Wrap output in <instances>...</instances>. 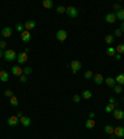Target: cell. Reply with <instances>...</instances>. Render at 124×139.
Instances as JSON below:
<instances>
[{"mask_svg":"<svg viewBox=\"0 0 124 139\" xmlns=\"http://www.w3.org/2000/svg\"><path fill=\"white\" fill-rule=\"evenodd\" d=\"M18 57V53L15 52V50H5L4 51V58L5 61H14Z\"/></svg>","mask_w":124,"mask_h":139,"instance_id":"cell-1","label":"cell"},{"mask_svg":"<svg viewBox=\"0 0 124 139\" xmlns=\"http://www.w3.org/2000/svg\"><path fill=\"white\" fill-rule=\"evenodd\" d=\"M70 67H71V70H72V73L76 75L80 70H82V62L78 61V60H73V61L70 63Z\"/></svg>","mask_w":124,"mask_h":139,"instance_id":"cell-2","label":"cell"},{"mask_svg":"<svg viewBox=\"0 0 124 139\" xmlns=\"http://www.w3.org/2000/svg\"><path fill=\"white\" fill-rule=\"evenodd\" d=\"M67 36H68V34H67L66 30H58L57 32H56V38H57L60 42H65L67 40Z\"/></svg>","mask_w":124,"mask_h":139,"instance_id":"cell-3","label":"cell"},{"mask_svg":"<svg viewBox=\"0 0 124 139\" xmlns=\"http://www.w3.org/2000/svg\"><path fill=\"white\" fill-rule=\"evenodd\" d=\"M27 58H29V56H27V53L25 52V51H22V52L18 53V57H16V61H18V63H19V65H22V63H25L26 61H27Z\"/></svg>","mask_w":124,"mask_h":139,"instance_id":"cell-4","label":"cell"},{"mask_svg":"<svg viewBox=\"0 0 124 139\" xmlns=\"http://www.w3.org/2000/svg\"><path fill=\"white\" fill-rule=\"evenodd\" d=\"M66 14L70 16V18H77L78 15V9L75 8V6H68L66 9Z\"/></svg>","mask_w":124,"mask_h":139,"instance_id":"cell-5","label":"cell"},{"mask_svg":"<svg viewBox=\"0 0 124 139\" xmlns=\"http://www.w3.org/2000/svg\"><path fill=\"white\" fill-rule=\"evenodd\" d=\"M20 37H21V40H22L24 42H30V41H31V32L27 31V30H24V31L20 34Z\"/></svg>","mask_w":124,"mask_h":139,"instance_id":"cell-6","label":"cell"},{"mask_svg":"<svg viewBox=\"0 0 124 139\" xmlns=\"http://www.w3.org/2000/svg\"><path fill=\"white\" fill-rule=\"evenodd\" d=\"M24 27H25V30H27V31L33 30L35 27H36V23H35L33 20H27V21H25L24 23Z\"/></svg>","mask_w":124,"mask_h":139,"instance_id":"cell-7","label":"cell"},{"mask_svg":"<svg viewBox=\"0 0 124 139\" xmlns=\"http://www.w3.org/2000/svg\"><path fill=\"white\" fill-rule=\"evenodd\" d=\"M113 115H114L115 119H118V120L124 119V112L122 109H119V108H115L113 110Z\"/></svg>","mask_w":124,"mask_h":139,"instance_id":"cell-8","label":"cell"},{"mask_svg":"<svg viewBox=\"0 0 124 139\" xmlns=\"http://www.w3.org/2000/svg\"><path fill=\"white\" fill-rule=\"evenodd\" d=\"M104 20H105V23H107V24H114L115 20H117L115 14H114V13H109V14H107V15H105V18H104Z\"/></svg>","mask_w":124,"mask_h":139,"instance_id":"cell-9","label":"cell"},{"mask_svg":"<svg viewBox=\"0 0 124 139\" xmlns=\"http://www.w3.org/2000/svg\"><path fill=\"white\" fill-rule=\"evenodd\" d=\"M19 123H20V119L16 115H11L9 119H8V124H9L10 127H16Z\"/></svg>","mask_w":124,"mask_h":139,"instance_id":"cell-10","label":"cell"},{"mask_svg":"<svg viewBox=\"0 0 124 139\" xmlns=\"http://www.w3.org/2000/svg\"><path fill=\"white\" fill-rule=\"evenodd\" d=\"M114 137L115 138H124V128L123 127H115L114 128Z\"/></svg>","mask_w":124,"mask_h":139,"instance_id":"cell-11","label":"cell"},{"mask_svg":"<svg viewBox=\"0 0 124 139\" xmlns=\"http://www.w3.org/2000/svg\"><path fill=\"white\" fill-rule=\"evenodd\" d=\"M11 73H13L14 76L20 77L21 75H22V68L20 67L19 65H15V66H13V67H11Z\"/></svg>","mask_w":124,"mask_h":139,"instance_id":"cell-12","label":"cell"},{"mask_svg":"<svg viewBox=\"0 0 124 139\" xmlns=\"http://www.w3.org/2000/svg\"><path fill=\"white\" fill-rule=\"evenodd\" d=\"M93 81L95 85H102L104 82V77L102 73H95V75H93Z\"/></svg>","mask_w":124,"mask_h":139,"instance_id":"cell-13","label":"cell"},{"mask_svg":"<svg viewBox=\"0 0 124 139\" xmlns=\"http://www.w3.org/2000/svg\"><path fill=\"white\" fill-rule=\"evenodd\" d=\"M13 35V29L11 27H9V26H6V27H4V29L1 30V36L5 38H8L10 37Z\"/></svg>","mask_w":124,"mask_h":139,"instance_id":"cell-14","label":"cell"},{"mask_svg":"<svg viewBox=\"0 0 124 139\" xmlns=\"http://www.w3.org/2000/svg\"><path fill=\"white\" fill-rule=\"evenodd\" d=\"M20 123L24 125V127H30L31 125V118L30 117H26V115H22L20 118Z\"/></svg>","mask_w":124,"mask_h":139,"instance_id":"cell-15","label":"cell"},{"mask_svg":"<svg viewBox=\"0 0 124 139\" xmlns=\"http://www.w3.org/2000/svg\"><path fill=\"white\" fill-rule=\"evenodd\" d=\"M104 83L107 85L108 87H110V88H113V87L117 85L115 83V80L113 78V77H108V78H104Z\"/></svg>","mask_w":124,"mask_h":139,"instance_id":"cell-16","label":"cell"},{"mask_svg":"<svg viewBox=\"0 0 124 139\" xmlns=\"http://www.w3.org/2000/svg\"><path fill=\"white\" fill-rule=\"evenodd\" d=\"M0 81L1 82H8L9 81V73L4 70H1L0 71Z\"/></svg>","mask_w":124,"mask_h":139,"instance_id":"cell-17","label":"cell"},{"mask_svg":"<svg viewBox=\"0 0 124 139\" xmlns=\"http://www.w3.org/2000/svg\"><path fill=\"white\" fill-rule=\"evenodd\" d=\"M84 125H86L87 129H93V128L95 127V120L94 119H89V118H88V119L86 120Z\"/></svg>","mask_w":124,"mask_h":139,"instance_id":"cell-18","label":"cell"},{"mask_svg":"<svg viewBox=\"0 0 124 139\" xmlns=\"http://www.w3.org/2000/svg\"><path fill=\"white\" fill-rule=\"evenodd\" d=\"M114 80H115V83H117V85L124 86V73H119V75L115 77Z\"/></svg>","mask_w":124,"mask_h":139,"instance_id":"cell-19","label":"cell"},{"mask_svg":"<svg viewBox=\"0 0 124 139\" xmlns=\"http://www.w3.org/2000/svg\"><path fill=\"white\" fill-rule=\"evenodd\" d=\"M82 98L83 99H91L92 98V92L89 91V90H84V91L82 92Z\"/></svg>","mask_w":124,"mask_h":139,"instance_id":"cell-20","label":"cell"},{"mask_svg":"<svg viewBox=\"0 0 124 139\" xmlns=\"http://www.w3.org/2000/svg\"><path fill=\"white\" fill-rule=\"evenodd\" d=\"M42 6L43 8H46V9H52L53 8V1L52 0H43Z\"/></svg>","mask_w":124,"mask_h":139,"instance_id":"cell-21","label":"cell"},{"mask_svg":"<svg viewBox=\"0 0 124 139\" xmlns=\"http://www.w3.org/2000/svg\"><path fill=\"white\" fill-rule=\"evenodd\" d=\"M104 132L107 133V134L113 135V134H114V127H112V125H109V124H107L104 127Z\"/></svg>","mask_w":124,"mask_h":139,"instance_id":"cell-22","label":"cell"},{"mask_svg":"<svg viewBox=\"0 0 124 139\" xmlns=\"http://www.w3.org/2000/svg\"><path fill=\"white\" fill-rule=\"evenodd\" d=\"M114 36L113 35H107L104 37V41H105V43H108V45H113V42H114L115 40H114Z\"/></svg>","mask_w":124,"mask_h":139,"instance_id":"cell-23","label":"cell"},{"mask_svg":"<svg viewBox=\"0 0 124 139\" xmlns=\"http://www.w3.org/2000/svg\"><path fill=\"white\" fill-rule=\"evenodd\" d=\"M107 55L108 56H110V57H114V55L117 53V51H115V47H113V46H109V47L107 48Z\"/></svg>","mask_w":124,"mask_h":139,"instance_id":"cell-24","label":"cell"},{"mask_svg":"<svg viewBox=\"0 0 124 139\" xmlns=\"http://www.w3.org/2000/svg\"><path fill=\"white\" fill-rule=\"evenodd\" d=\"M115 18H117V20H122V21H124V9L123 8H122L119 11L115 13Z\"/></svg>","mask_w":124,"mask_h":139,"instance_id":"cell-25","label":"cell"},{"mask_svg":"<svg viewBox=\"0 0 124 139\" xmlns=\"http://www.w3.org/2000/svg\"><path fill=\"white\" fill-rule=\"evenodd\" d=\"M10 104L13 105V107H18V105H19V99H18V97L16 96L10 97Z\"/></svg>","mask_w":124,"mask_h":139,"instance_id":"cell-26","label":"cell"},{"mask_svg":"<svg viewBox=\"0 0 124 139\" xmlns=\"http://www.w3.org/2000/svg\"><path fill=\"white\" fill-rule=\"evenodd\" d=\"M115 109V107L114 104H110V103H108V104L104 107V110H105V113H113V110Z\"/></svg>","mask_w":124,"mask_h":139,"instance_id":"cell-27","label":"cell"},{"mask_svg":"<svg viewBox=\"0 0 124 139\" xmlns=\"http://www.w3.org/2000/svg\"><path fill=\"white\" fill-rule=\"evenodd\" d=\"M24 24H21V23H16V25H15V29L14 30H16V31H19L20 34L24 31Z\"/></svg>","mask_w":124,"mask_h":139,"instance_id":"cell-28","label":"cell"},{"mask_svg":"<svg viewBox=\"0 0 124 139\" xmlns=\"http://www.w3.org/2000/svg\"><path fill=\"white\" fill-rule=\"evenodd\" d=\"M93 75H94V73H93L92 70H87V71L84 72V78H86V80H91V78H93Z\"/></svg>","mask_w":124,"mask_h":139,"instance_id":"cell-29","label":"cell"},{"mask_svg":"<svg viewBox=\"0 0 124 139\" xmlns=\"http://www.w3.org/2000/svg\"><path fill=\"white\" fill-rule=\"evenodd\" d=\"M113 91H114V93H117V94H120L122 91H123V86H120V85H115V86L113 87Z\"/></svg>","mask_w":124,"mask_h":139,"instance_id":"cell-30","label":"cell"},{"mask_svg":"<svg viewBox=\"0 0 124 139\" xmlns=\"http://www.w3.org/2000/svg\"><path fill=\"white\" fill-rule=\"evenodd\" d=\"M115 51H117V53H124V43H119L117 47H115Z\"/></svg>","mask_w":124,"mask_h":139,"instance_id":"cell-31","label":"cell"},{"mask_svg":"<svg viewBox=\"0 0 124 139\" xmlns=\"http://www.w3.org/2000/svg\"><path fill=\"white\" fill-rule=\"evenodd\" d=\"M66 9H67V8H65V6H61V5H60V6H57V8H56V13H57V14H66Z\"/></svg>","mask_w":124,"mask_h":139,"instance_id":"cell-32","label":"cell"},{"mask_svg":"<svg viewBox=\"0 0 124 139\" xmlns=\"http://www.w3.org/2000/svg\"><path fill=\"white\" fill-rule=\"evenodd\" d=\"M22 73L26 75V76H29L30 73H32V68L29 67V66H27V67H25V68H22Z\"/></svg>","mask_w":124,"mask_h":139,"instance_id":"cell-33","label":"cell"},{"mask_svg":"<svg viewBox=\"0 0 124 139\" xmlns=\"http://www.w3.org/2000/svg\"><path fill=\"white\" fill-rule=\"evenodd\" d=\"M19 81L21 82V83H26V82H27V76L22 73V75H21V76L19 77Z\"/></svg>","mask_w":124,"mask_h":139,"instance_id":"cell-34","label":"cell"},{"mask_svg":"<svg viewBox=\"0 0 124 139\" xmlns=\"http://www.w3.org/2000/svg\"><path fill=\"white\" fill-rule=\"evenodd\" d=\"M72 99H73V102H75V103H80V102H81V99H82V97L80 96V94H75Z\"/></svg>","mask_w":124,"mask_h":139,"instance_id":"cell-35","label":"cell"},{"mask_svg":"<svg viewBox=\"0 0 124 139\" xmlns=\"http://www.w3.org/2000/svg\"><path fill=\"white\" fill-rule=\"evenodd\" d=\"M6 46H8L6 41H5V40H0V50H5Z\"/></svg>","mask_w":124,"mask_h":139,"instance_id":"cell-36","label":"cell"},{"mask_svg":"<svg viewBox=\"0 0 124 139\" xmlns=\"http://www.w3.org/2000/svg\"><path fill=\"white\" fill-rule=\"evenodd\" d=\"M113 36H114V37H120V36H122V31H120V29L114 30V34H113Z\"/></svg>","mask_w":124,"mask_h":139,"instance_id":"cell-37","label":"cell"},{"mask_svg":"<svg viewBox=\"0 0 124 139\" xmlns=\"http://www.w3.org/2000/svg\"><path fill=\"white\" fill-rule=\"evenodd\" d=\"M4 94H5L6 97H9V98H10V97H13V96H14V93H13V91H10V90H6Z\"/></svg>","mask_w":124,"mask_h":139,"instance_id":"cell-38","label":"cell"},{"mask_svg":"<svg viewBox=\"0 0 124 139\" xmlns=\"http://www.w3.org/2000/svg\"><path fill=\"white\" fill-rule=\"evenodd\" d=\"M113 9H114V10H117V11H119V10L122 9V6H120V5L118 4V3H117V4H114V5H113Z\"/></svg>","mask_w":124,"mask_h":139,"instance_id":"cell-39","label":"cell"},{"mask_svg":"<svg viewBox=\"0 0 124 139\" xmlns=\"http://www.w3.org/2000/svg\"><path fill=\"white\" fill-rule=\"evenodd\" d=\"M94 117H95L94 112H89V113H88V118H89V119H94Z\"/></svg>","mask_w":124,"mask_h":139,"instance_id":"cell-40","label":"cell"},{"mask_svg":"<svg viewBox=\"0 0 124 139\" xmlns=\"http://www.w3.org/2000/svg\"><path fill=\"white\" fill-rule=\"evenodd\" d=\"M115 101H117V99H115L114 97H110V98H109V103H110V104H114Z\"/></svg>","mask_w":124,"mask_h":139,"instance_id":"cell-41","label":"cell"},{"mask_svg":"<svg viewBox=\"0 0 124 139\" xmlns=\"http://www.w3.org/2000/svg\"><path fill=\"white\" fill-rule=\"evenodd\" d=\"M120 57H122V55H120V53H115V55H114L115 60H120Z\"/></svg>","mask_w":124,"mask_h":139,"instance_id":"cell-42","label":"cell"},{"mask_svg":"<svg viewBox=\"0 0 124 139\" xmlns=\"http://www.w3.org/2000/svg\"><path fill=\"white\" fill-rule=\"evenodd\" d=\"M120 31H122V32H124V21H122V24H120Z\"/></svg>","mask_w":124,"mask_h":139,"instance_id":"cell-43","label":"cell"},{"mask_svg":"<svg viewBox=\"0 0 124 139\" xmlns=\"http://www.w3.org/2000/svg\"><path fill=\"white\" fill-rule=\"evenodd\" d=\"M16 117H18V118L20 119V118L22 117V112H20V110H19V112H18V114H16Z\"/></svg>","mask_w":124,"mask_h":139,"instance_id":"cell-44","label":"cell"},{"mask_svg":"<svg viewBox=\"0 0 124 139\" xmlns=\"http://www.w3.org/2000/svg\"><path fill=\"white\" fill-rule=\"evenodd\" d=\"M114 107H115V108H119V102H118V101L114 102Z\"/></svg>","mask_w":124,"mask_h":139,"instance_id":"cell-45","label":"cell"},{"mask_svg":"<svg viewBox=\"0 0 124 139\" xmlns=\"http://www.w3.org/2000/svg\"><path fill=\"white\" fill-rule=\"evenodd\" d=\"M3 56H4V52H3V50H0V58L3 57Z\"/></svg>","mask_w":124,"mask_h":139,"instance_id":"cell-46","label":"cell"}]
</instances>
